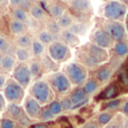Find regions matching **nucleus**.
<instances>
[{"instance_id": "obj_1", "label": "nucleus", "mask_w": 128, "mask_h": 128, "mask_svg": "<svg viewBox=\"0 0 128 128\" xmlns=\"http://www.w3.org/2000/svg\"><path fill=\"white\" fill-rule=\"evenodd\" d=\"M64 73L70 80L71 84L75 86H82L88 80V68L79 62H70L66 64Z\"/></svg>"}, {"instance_id": "obj_2", "label": "nucleus", "mask_w": 128, "mask_h": 128, "mask_svg": "<svg viewBox=\"0 0 128 128\" xmlns=\"http://www.w3.org/2000/svg\"><path fill=\"white\" fill-rule=\"evenodd\" d=\"M30 96L36 99L40 104H46L52 101L53 90L47 81L45 80H37L33 83L30 88Z\"/></svg>"}, {"instance_id": "obj_3", "label": "nucleus", "mask_w": 128, "mask_h": 128, "mask_svg": "<svg viewBox=\"0 0 128 128\" xmlns=\"http://www.w3.org/2000/svg\"><path fill=\"white\" fill-rule=\"evenodd\" d=\"M127 6L122 1L111 0L104 7V17L110 22H122L127 14Z\"/></svg>"}, {"instance_id": "obj_4", "label": "nucleus", "mask_w": 128, "mask_h": 128, "mask_svg": "<svg viewBox=\"0 0 128 128\" xmlns=\"http://www.w3.org/2000/svg\"><path fill=\"white\" fill-rule=\"evenodd\" d=\"M47 54L51 61L55 63H62L70 58L71 50L63 40H53L47 47Z\"/></svg>"}, {"instance_id": "obj_5", "label": "nucleus", "mask_w": 128, "mask_h": 128, "mask_svg": "<svg viewBox=\"0 0 128 128\" xmlns=\"http://www.w3.org/2000/svg\"><path fill=\"white\" fill-rule=\"evenodd\" d=\"M2 94L9 104H20L25 98V89L14 79H8Z\"/></svg>"}, {"instance_id": "obj_6", "label": "nucleus", "mask_w": 128, "mask_h": 128, "mask_svg": "<svg viewBox=\"0 0 128 128\" xmlns=\"http://www.w3.org/2000/svg\"><path fill=\"white\" fill-rule=\"evenodd\" d=\"M48 83L51 86L52 90L55 91L58 94H65V93L70 92L72 84H71L70 80L65 75L64 72H54L50 75L48 78Z\"/></svg>"}, {"instance_id": "obj_7", "label": "nucleus", "mask_w": 128, "mask_h": 128, "mask_svg": "<svg viewBox=\"0 0 128 128\" xmlns=\"http://www.w3.org/2000/svg\"><path fill=\"white\" fill-rule=\"evenodd\" d=\"M11 73H12V79L18 82L24 89H26L30 84L33 76L29 71L28 63H17Z\"/></svg>"}, {"instance_id": "obj_8", "label": "nucleus", "mask_w": 128, "mask_h": 128, "mask_svg": "<svg viewBox=\"0 0 128 128\" xmlns=\"http://www.w3.org/2000/svg\"><path fill=\"white\" fill-rule=\"evenodd\" d=\"M42 104L37 101L36 99H34L32 96H28L24 99V109L26 116L29 119H38L40 115V111H42Z\"/></svg>"}, {"instance_id": "obj_9", "label": "nucleus", "mask_w": 128, "mask_h": 128, "mask_svg": "<svg viewBox=\"0 0 128 128\" xmlns=\"http://www.w3.org/2000/svg\"><path fill=\"white\" fill-rule=\"evenodd\" d=\"M91 40L93 44H96L97 46H100L102 48H110L111 46H114V40L110 37L106 29L98 28L93 32L92 36H91Z\"/></svg>"}, {"instance_id": "obj_10", "label": "nucleus", "mask_w": 128, "mask_h": 128, "mask_svg": "<svg viewBox=\"0 0 128 128\" xmlns=\"http://www.w3.org/2000/svg\"><path fill=\"white\" fill-rule=\"evenodd\" d=\"M106 30L114 42H122L126 38V28L122 22H110L106 25Z\"/></svg>"}, {"instance_id": "obj_11", "label": "nucleus", "mask_w": 128, "mask_h": 128, "mask_svg": "<svg viewBox=\"0 0 128 128\" xmlns=\"http://www.w3.org/2000/svg\"><path fill=\"white\" fill-rule=\"evenodd\" d=\"M73 104V109L72 110H75V109H79L81 107L86 106L89 101V96L84 92V90L82 89V86H78L75 90H73L71 92V94L68 96Z\"/></svg>"}, {"instance_id": "obj_12", "label": "nucleus", "mask_w": 128, "mask_h": 128, "mask_svg": "<svg viewBox=\"0 0 128 128\" xmlns=\"http://www.w3.org/2000/svg\"><path fill=\"white\" fill-rule=\"evenodd\" d=\"M7 112L10 116L9 118L20 122V124H27L29 118L26 116L24 109L19 106V104H8L7 106Z\"/></svg>"}, {"instance_id": "obj_13", "label": "nucleus", "mask_w": 128, "mask_h": 128, "mask_svg": "<svg viewBox=\"0 0 128 128\" xmlns=\"http://www.w3.org/2000/svg\"><path fill=\"white\" fill-rule=\"evenodd\" d=\"M86 52H88L91 56H93L100 64H102L104 62L108 61V58H109L108 51H107L106 48H102V47H100V46H97V45L93 44V43H90V44L88 45Z\"/></svg>"}, {"instance_id": "obj_14", "label": "nucleus", "mask_w": 128, "mask_h": 128, "mask_svg": "<svg viewBox=\"0 0 128 128\" xmlns=\"http://www.w3.org/2000/svg\"><path fill=\"white\" fill-rule=\"evenodd\" d=\"M112 68L108 65H104L101 68H99L96 72V75H94V79L97 80L99 83H106L108 82L109 80L111 79L112 76Z\"/></svg>"}, {"instance_id": "obj_15", "label": "nucleus", "mask_w": 128, "mask_h": 128, "mask_svg": "<svg viewBox=\"0 0 128 128\" xmlns=\"http://www.w3.org/2000/svg\"><path fill=\"white\" fill-rule=\"evenodd\" d=\"M61 37L62 40L68 45V47H76L80 44V38L79 36H76L75 34H73L72 32H70L68 29H62L61 32Z\"/></svg>"}, {"instance_id": "obj_16", "label": "nucleus", "mask_w": 128, "mask_h": 128, "mask_svg": "<svg viewBox=\"0 0 128 128\" xmlns=\"http://www.w3.org/2000/svg\"><path fill=\"white\" fill-rule=\"evenodd\" d=\"M118 96H119V86L116 83H111L104 89V91L99 96V98L108 101V100H111V99H116Z\"/></svg>"}, {"instance_id": "obj_17", "label": "nucleus", "mask_w": 128, "mask_h": 128, "mask_svg": "<svg viewBox=\"0 0 128 128\" xmlns=\"http://www.w3.org/2000/svg\"><path fill=\"white\" fill-rule=\"evenodd\" d=\"M17 61H16L15 56L11 55V54H4L1 58V65L0 68L4 70V73H10L12 72V70L15 68Z\"/></svg>"}, {"instance_id": "obj_18", "label": "nucleus", "mask_w": 128, "mask_h": 128, "mask_svg": "<svg viewBox=\"0 0 128 128\" xmlns=\"http://www.w3.org/2000/svg\"><path fill=\"white\" fill-rule=\"evenodd\" d=\"M9 30H10V33L15 36L22 35V34L26 33V24L11 18L10 22H9Z\"/></svg>"}, {"instance_id": "obj_19", "label": "nucleus", "mask_w": 128, "mask_h": 128, "mask_svg": "<svg viewBox=\"0 0 128 128\" xmlns=\"http://www.w3.org/2000/svg\"><path fill=\"white\" fill-rule=\"evenodd\" d=\"M32 43H33V38H32L30 35L27 33H24V34H22V35L16 36V38H15L16 47H22V48L30 50Z\"/></svg>"}, {"instance_id": "obj_20", "label": "nucleus", "mask_w": 128, "mask_h": 128, "mask_svg": "<svg viewBox=\"0 0 128 128\" xmlns=\"http://www.w3.org/2000/svg\"><path fill=\"white\" fill-rule=\"evenodd\" d=\"M70 6L72 9L79 12H86L91 9L90 0H72L70 2Z\"/></svg>"}, {"instance_id": "obj_21", "label": "nucleus", "mask_w": 128, "mask_h": 128, "mask_svg": "<svg viewBox=\"0 0 128 128\" xmlns=\"http://www.w3.org/2000/svg\"><path fill=\"white\" fill-rule=\"evenodd\" d=\"M15 58H16V61H17V63H27L32 58L30 50L22 48V47H16Z\"/></svg>"}, {"instance_id": "obj_22", "label": "nucleus", "mask_w": 128, "mask_h": 128, "mask_svg": "<svg viewBox=\"0 0 128 128\" xmlns=\"http://www.w3.org/2000/svg\"><path fill=\"white\" fill-rule=\"evenodd\" d=\"M82 89H83L84 92L90 97V96L94 94V93L99 90V82L96 79H89L84 82V84L82 86Z\"/></svg>"}, {"instance_id": "obj_23", "label": "nucleus", "mask_w": 128, "mask_h": 128, "mask_svg": "<svg viewBox=\"0 0 128 128\" xmlns=\"http://www.w3.org/2000/svg\"><path fill=\"white\" fill-rule=\"evenodd\" d=\"M44 52H45V45L43 43H40L37 38L33 40V43H32V46H30L32 56H34V58H40V56L44 55Z\"/></svg>"}, {"instance_id": "obj_24", "label": "nucleus", "mask_w": 128, "mask_h": 128, "mask_svg": "<svg viewBox=\"0 0 128 128\" xmlns=\"http://www.w3.org/2000/svg\"><path fill=\"white\" fill-rule=\"evenodd\" d=\"M80 61L82 62L81 64H83L86 68H97L100 65V63L93 56H91L88 52H83L80 55Z\"/></svg>"}, {"instance_id": "obj_25", "label": "nucleus", "mask_w": 128, "mask_h": 128, "mask_svg": "<svg viewBox=\"0 0 128 128\" xmlns=\"http://www.w3.org/2000/svg\"><path fill=\"white\" fill-rule=\"evenodd\" d=\"M11 16H12L14 19L19 20V22H22L26 24L27 20H28V12L26 11L25 8H22V7H15L12 8V11H11Z\"/></svg>"}, {"instance_id": "obj_26", "label": "nucleus", "mask_w": 128, "mask_h": 128, "mask_svg": "<svg viewBox=\"0 0 128 128\" xmlns=\"http://www.w3.org/2000/svg\"><path fill=\"white\" fill-rule=\"evenodd\" d=\"M58 22V25L61 26V28L62 29H68V27L71 26V25L74 22V19H73V16L71 15L68 11L65 10V12L63 14L62 16H61L58 19H56Z\"/></svg>"}, {"instance_id": "obj_27", "label": "nucleus", "mask_w": 128, "mask_h": 128, "mask_svg": "<svg viewBox=\"0 0 128 128\" xmlns=\"http://www.w3.org/2000/svg\"><path fill=\"white\" fill-rule=\"evenodd\" d=\"M114 53L118 58H124L128 54V45L127 43L122 42H116L114 44Z\"/></svg>"}, {"instance_id": "obj_28", "label": "nucleus", "mask_w": 128, "mask_h": 128, "mask_svg": "<svg viewBox=\"0 0 128 128\" xmlns=\"http://www.w3.org/2000/svg\"><path fill=\"white\" fill-rule=\"evenodd\" d=\"M114 119V115L110 111H101L97 117V122L100 127H104L108 125L111 120Z\"/></svg>"}, {"instance_id": "obj_29", "label": "nucleus", "mask_w": 128, "mask_h": 128, "mask_svg": "<svg viewBox=\"0 0 128 128\" xmlns=\"http://www.w3.org/2000/svg\"><path fill=\"white\" fill-rule=\"evenodd\" d=\"M29 14H30L32 18L35 20H42L45 17V10L38 4H33L29 8Z\"/></svg>"}, {"instance_id": "obj_30", "label": "nucleus", "mask_w": 128, "mask_h": 128, "mask_svg": "<svg viewBox=\"0 0 128 128\" xmlns=\"http://www.w3.org/2000/svg\"><path fill=\"white\" fill-rule=\"evenodd\" d=\"M122 106V99H117V98H116V99L108 100V101L102 106V109H104V111H110V112H112V111L119 109Z\"/></svg>"}, {"instance_id": "obj_31", "label": "nucleus", "mask_w": 128, "mask_h": 128, "mask_svg": "<svg viewBox=\"0 0 128 128\" xmlns=\"http://www.w3.org/2000/svg\"><path fill=\"white\" fill-rule=\"evenodd\" d=\"M37 40H40V43H43L45 46H46V45L48 46V45L54 40V35L50 33L47 29H43V30H40V33H38Z\"/></svg>"}, {"instance_id": "obj_32", "label": "nucleus", "mask_w": 128, "mask_h": 128, "mask_svg": "<svg viewBox=\"0 0 128 128\" xmlns=\"http://www.w3.org/2000/svg\"><path fill=\"white\" fill-rule=\"evenodd\" d=\"M29 66V71H30V74L33 78H37L42 74V71H43V64L37 60H34L32 61L30 63H28Z\"/></svg>"}, {"instance_id": "obj_33", "label": "nucleus", "mask_w": 128, "mask_h": 128, "mask_svg": "<svg viewBox=\"0 0 128 128\" xmlns=\"http://www.w3.org/2000/svg\"><path fill=\"white\" fill-rule=\"evenodd\" d=\"M50 12H51V16L54 19H58L65 12V8L60 4H54L50 7Z\"/></svg>"}, {"instance_id": "obj_34", "label": "nucleus", "mask_w": 128, "mask_h": 128, "mask_svg": "<svg viewBox=\"0 0 128 128\" xmlns=\"http://www.w3.org/2000/svg\"><path fill=\"white\" fill-rule=\"evenodd\" d=\"M68 30L72 32L73 34H75L76 36H80L86 30V25L83 22H73L70 27H68Z\"/></svg>"}, {"instance_id": "obj_35", "label": "nucleus", "mask_w": 128, "mask_h": 128, "mask_svg": "<svg viewBox=\"0 0 128 128\" xmlns=\"http://www.w3.org/2000/svg\"><path fill=\"white\" fill-rule=\"evenodd\" d=\"M47 108L50 109V111H51L55 117L63 112V109H62V106H61L60 100H52V101L48 104Z\"/></svg>"}, {"instance_id": "obj_36", "label": "nucleus", "mask_w": 128, "mask_h": 128, "mask_svg": "<svg viewBox=\"0 0 128 128\" xmlns=\"http://www.w3.org/2000/svg\"><path fill=\"white\" fill-rule=\"evenodd\" d=\"M46 29L51 34H53V35L61 34V32H62V28H61V26L58 25V20H56V19H53V20H50V22H47Z\"/></svg>"}, {"instance_id": "obj_37", "label": "nucleus", "mask_w": 128, "mask_h": 128, "mask_svg": "<svg viewBox=\"0 0 128 128\" xmlns=\"http://www.w3.org/2000/svg\"><path fill=\"white\" fill-rule=\"evenodd\" d=\"M55 118V116L50 111V109L47 107L45 108H42V111H40V119L42 120L43 122H52V120Z\"/></svg>"}, {"instance_id": "obj_38", "label": "nucleus", "mask_w": 128, "mask_h": 128, "mask_svg": "<svg viewBox=\"0 0 128 128\" xmlns=\"http://www.w3.org/2000/svg\"><path fill=\"white\" fill-rule=\"evenodd\" d=\"M0 128H18V126L16 120L11 119L9 117H6L0 120Z\"/></svg>"}, {"instance_id": "obj_39", "label": "nucleus", "mask_w": 128, "mask_h": 128, "mask_svg": "<svg viewBox=\"0 0 128 128\" xmlns=\"http://www.w3.org/2000/svg\"><path fill=\"white\" fill-rule=\"evenodd\" d=\"M60 102H61V106H62L63 111H70L73 109V104H72V101H71L70 97L62 98V99L60 100Z\"/></svg>"}, {"instance_id": "obj_40", "label": "nucleus", "mask_w": 128, "mask_h": 128, "mask_svg": "<svg viewBox=\"0 0 128 128\" xmlns=\"http://www.w3.org/2000/svg\"><path fill=\"white\" fill-rule=\"evenodd\" d=\"M9 48V42L7 38H4V36L0 35V53H4Z\"/></svg>"}, {"instance_id": "obj_41", "label": "nucleus", "mask_w": 128, "mask_h": 128, "mask_svg": "<svg viewBox=\"0 0 128 128\" xmlns=\"http://www.w3.org/2000/svg\"><path fill=\"white\" fill-rule=\"evenodd\" d=\"M8 79L9 78H8V75H7V73H0V90H4Z\"/></svg>"}, {"instance_id": "obj_42", "label": "nucleus", "mask_w": 128, "mask_h": 128, "mask_svg": "<svg viewBox=\"0 0 128 128\" xmlns=\"http://www.w3.org/2000/svg\"><path fill=\"white\" fill-rule=\"evenodd\" d=\"M102 128H122V122H116V120H111L108 125L104 126Z\"/></svg>"}, {"instance_id": "obj_43", "label": "nucleus", "mask_w": 128, "mask_h": 128, "mask_svg": "<svg viewBox=\"0 0 128 128\" xmlns=\"http://www.w3.org/2000/svg\"><path fill=\"white\" fill-rule=\"evenodd\" d=\"M82 128H101V127L98 125L97 122H88L84 124V126Z\"/></svg>"}, {"instance_id": "obj_44", "label": "nucleus", "mask_w": 128, "mask_h": 128, "mask_svg": "<svg viewBox=\"0 0 128 128\" xmlns=\"http://www.w3.org/2000/svg\"><path fill=\"white\" fill-rule=\"evenodd\" d=\"M9 2H10V4L15 8V7H22L24 0H9Z\"/></svg>"}, {"instance_id": "obj_45", "label": "nucleus", "mask_w": 128, "mask_h": 128, "mask_svg": "<svg viewBox=\"0 0 128 128\" xmlns=\"http://www.w3.org/2000/svg\"><path fill=\"white\" fill-rule=\"evenodd\" d=\"M29 128H50V126L46 122H37V124L32 125Z\"/></svg>"}, {"instance_id": "obj_46", "label": "nucleus", "mask_w": 128, "mask_h": 128, "mask_svg": "<svg viewBox=\"0 0 128 128\" xmlns=\"http://www.w3.org/2000/svg\"><path fill=\"white\" fill-rule=\"evenodd\" d=\"M122 114L124 116H126V117H128V101L124 102L122 106Z\"/></svg>"}, {"instance_id": "obj_47", "label": "nucleus", "mask_w": 128, "mask_h": 128, "mask_svg": "<svg viewBox=\"0 0 128 128\" xmlns=\"http://www.w3.org/2000/svg\"><path fill=\"white\" fill-rule=\"evenodd\" d=\"M6 106V99H4V94H2L1 92H0V111L4 109V107Z\"/></svg>"}, {"instance_id": "obj_48", "label": "nucleus", "mask_w": 128, "mask_h": 128, "mask_svg": "<svg viewBox=\"0 0 128 128\" xmlns=\"http://www.w3.org/2000/svg\"><path fill=\"white\" fill-rule=\"evenodd\" d=\"M122 128H128V117L125 118V120L122 122Z\"/></svg>"}, {"instance_id": "obj_49", "label": "nucleus", "mask_w": 128, "mask_h": 128, "mask_svg": "<svg viewBox=\"0 0 128 128\" xmlns=\"http://www.w3.org/2000/svg\"><path fill=\"white\" fill-rule=\"evenodd\" d=\"M125 28H126V33L128 34V20H126V25H125Z\"/></svg>"}, {"instance_id": "obj_50", "label": "nucleus", "mask_w": 128, "mask_h": 128, "mask_svg": "<svg viewBox=\"0 0 128 128\" xmlns=\"http://www.w3.org/2000/svg\"><path fill=\"white\" fill-rule=\"evenodd\" d=\"M122 2H124L125 4H128V0H122Z\"/></svg>"}, {"instance_id": "obj_51", "label": "nucleus", "mask_w": 128, "mask_h": 128, "mask_svg": "<svg viewBox=\"0 0 128 128\" xmlns=\"http://www.w3.org/2000/svg\"><path fill=\"white\" fill-rule=\"evenodd\" d=\"M62 1H64V2H71L72 0H62Z\"/></svg>"}, {"instance_id": "obj_52", "label": "nucleus", "mask_w": 128, "mask_h": 128, "mask_svg": "<svg viewBox=\"0 0 128 128\" xmlns=\"http://www.w3.org/2000/svg\"><path fill=\"white\" fill-rule=\"evenodd\" d=\"M1 58H2V54L0 53V65H1Z\"/></svg>"}, {"instance_id": "obj_53", "label": "nucleus", "mask_w": 128, "mask_h": 128, "mask_svg": "<svg viewBox=\"0 0 128 128\" xmlns=\"http://www.w3.org/2000/svg\"><path fill=\"white\" fill-rule=\"evenodd\" d=\"M126 18H127V20H128V10H127V14H126Z\"/></svg>"}]
</instances>
